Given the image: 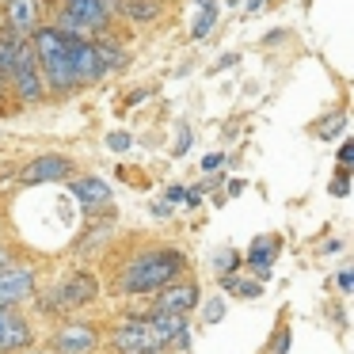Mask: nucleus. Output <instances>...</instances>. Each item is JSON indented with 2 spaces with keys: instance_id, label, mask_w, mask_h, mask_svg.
<instances>
[{
  "instance_id": "obj_1",
  "label": "nucleus",
  "mask_w": 354,
  "mask_h": 354,
  "mask_svg": "<svg viewBox=\"0 0 354 354\" xmlns=\"http://www.w3.org/2000/svg\"><path fill=\"white\" fill-rule=\"evenodd\" d=\"M27 42H31V50H35L42 84L57 95L73 92V88H77V77H73V69H69V35L57 31V27H35V31L27 35Z\"/></svg>"
},
{
  "instance_id": "obj_2",
  "label": "nucleus",
  "mask_w": 354,
  "mask_h": 354,
  "mask_svg": "<svg viewBox=\"0 0 354 354\" xmlns=\"http://www.w3.org/2000/svg\"><path fill=\"white\" fill-rule=\"evenodd\" d=\"M183 274V255L176 248H153V252H141L130 267L122 270V293H156L168 282Z\"/></svg>"
},
{
  "instance_id": "obj_3",
  "label": "nucleus",
  "mask_w": 354,
  "mask_h": 354,
  "mask_svg": "<svg viewBox=\"0 0 354 354\" xmlns=\"http://www.w3.org/2000/svg\"><path fill=\"white\" fill-rule=\"evenodd\" d=\"M4 84H12V92H16L24 103H42V100H46V84H42V77H39V62H35V50H31V42H27V39L19 42L16 57H12V65H8Z\"/></svg>"
},
{
  "instance_id": "obj_4",
  "label": "nucleus",
  "mask_w": 354,
  "mask_h": 354,
  "mask_svg": "<svg viewBox=\"0 0 354 354\" xmlns=\"http://www.w3.org/2000/svg\"><path fill=\"white\" fill-rule=\"evenodd\" d=\"M95 293H100V282H95L88 270H77V274L62 278V282L42 297V313H73V308L95 301Z\"/></svg>"
},
{
  "instance_id": "obj_5",
  "label": "nucleus",
  "mask_w": 354,
  "mask_h": 354,
  "mask_svg": "<svg viewBox=\"0 0 354 354\" xmlns=\"http://www.w3.org/2000/svg\"><path fill=\"white\" fill-rule=\"evenodd\" d=\"M111 346L122 351V354H141V351H160V339L153 335L149 320L130 316V320H122L115 331H111Z\"/></svg>"
},
{
  "instance_id": "obj_6",
  "label": "nucleus",
  "mask_w": 354,
  "mask_h": 354,
  "mask_svg": "<svg viewBox=\"0 0 354 354\" xmlns=\"http://www.w3.org/2000/svg\"><path fill=\"white\" fill-rule=\"evenodd\" d=\"M73 176V160L62 153H42L19 171V183L24 187H39V183H62V179Z\"/></svg>"
},
{
  "instance_id": "obj_7",
  "label": "nucleus",
  "mask_w": 354,
  "mask_h": 354,
  "mask_svg": "<svg viewBox=\"0 0 354 354\" xmlns=\"http://www.w3.org/2000/svg\"><path fill=\"white\" fill-rule=\"evenodd\" d=\"M35 297V270L31 267H0V305H19Z\"/></svg>"
},
{
  "instance_id": "obj_8",
  "label": "nucleus",
  "mask_w": 354,
  "mask_h": 354,
  "mask_svg": "<svg viewBox=\"0 0 354 354\" xmlns=\"http://www.w3.org/2000/svg\"><path fill=\"white\" fill-rule=\"evenodd\" d=\"M31 343V324L12 305H0V354H16Z\"/></svg>"
},
{
  "instance_id": "obj_9",
  "label": "nucleus",
  "mask_w": 354,
  "mask_h": 354,
  "mask_svg": "<svg viewBox=\"0 0 354 354\" xmlns=\"http://www.w3.org/2000/svg\"><path fill=\"white\" fill-rule=\"evenodd\" d=\"M194 305H198V286H194V282H179V278L164 286L160 301H156L160 313H176V316H187Z\"/></svg>"
},
{
  "instance_id": "obj_10",
  "label": "nucleus",
  "mask_w": 354,
  "mask_h": 354,
  "mask_svg": "<svg viewBox=\"0 0 354 354\" xmlns=\"http://www.w3.org/2000/svg\"><path fill=\"white\" fill-rule=\"evenodd\" d=\"M54 351L57 354H92L95 351V331L88 324H69L54 335Z\"/></svg>"
},
{
  "instance_id": "obj_11",
  "label": "nucleus",
  "mask_w": 354,
  "mask_h": 354,
  "mask_svg": "<svg viewBox=\"0 0 354 354\" xmlns=\"http://www.w3.org/2000/svg\"><path fill=\"white\" fill-rule=\"evenodd\" d=\"M62 12L80 27V31H103V27L111 24V16L100 8V4H95V0H65Z\"/></svg>"
},
{
  "instance_id": "obj_12",
  "label": "nucleus",
  "mask_w": 354,
  "mask_h": 354,
  "mask_svg": "<svg viewBox=\"0 0 354 354\" xmlns=\"http://www.w3.org/2000/svg\"><path fill=\"white\" fill-rule=\"evenodd\" d=\"M4 27H12L16 35H31L39 27V0H8L4 4Z\"/></svg>"
},
{
  "instance_id": "obj_13",
  "label": "nucleus",
  "mask_w": 354,
  "mask_h": 354,
  "mask_svg": "<svg viewBox=\"0 0 354 354\" xmlns=\"http://www.w3.org/2000/svg\"><path fill=\"white\" fill-rule=\"evenodd\" d=\"M149 328H153V335L160 339V346H168L171 339H179V343H187V316L160 313V308H156V313H153V320H149Z\"/></svg>"
},
{
  "instance_id": "obj_14",
  "label": "nucleus",
  "mask_w": 354,
  "mask_h": 354,
  "mask_svg": "<svg viewBox=\"0 0 354 354\" xmlns=\"http://www.w3.org/2000/svg\"><path fill=\"white\" fill-rule=\"evenodd\" d=\"M69 191H73V198H77L80 206H103V202L111 198V187L103 183V179H95V176H80V179H73Z\"/></svg>"
},
{
  "instance_id": "obj_15",
  "label": "nucleus",
  "mask_w": 354,
  "mask_h": 354,
  "mask_svg": "<svg viewBox=\"0 0 354 354\" xmlns=\"http://www.w3.org/2000/svg\"><path fill=\"white\" fill-rule=\"evenodd\" d=\"M278 244H282V236H278V232H267V236H255V240H252V252H248V263H252V267L259 270L263 278H267L270 263H274V255H278Z\"/></svg>"
},
{
  "instance_id": "obj_16",
  "label": "nucleus",
  "mask_w": 354,
  "mask_h": 354,
  "mask_svg": "<svg viewBox=\"0 0 354 354\" xmlns=\"http://www.w3.org/2000/svg\"><path fill=\"white\" fill-rule=\"evenodd\" d=\"M217 24V0H198V16H194V27H191V39H206Z\"/></svg>"
},
{
  "instance_id": "obj_17",
  "label": "nucleus",
  "mask_w": 354,
  "mask_h": 354,
  "mask_svg": "<svg viewBox=\"0 0 354 354\" xmlns=\"http://www.w3.org/2000/svg\"><path fill=\"white\" fill-rule=\"evenodd\" d=\"M122 16H130L133 24H153L160 16V4L156 0H122Z\"/></svg>"
},
{
  "instance_id": "obj_18",
  "label": "nucleus",
  "mask_w": 354,
  "mask_h": 354,
  "mask_svg": "<svg viewBox=\"0 0 354 354\" xmlns=\"http://www.w3.org/2000/svg\"><path fill=\"white\" fill-rule=\"evenodd\" d=\"M95 54H100V65L103 69H126V62H130V57H126V50L118 46V42H107V39H100L95 42Z\"/></svg>"
},
{
  "instance_id": "obj_19",
  "label": "nucleus",
  "mask_w": 354,
  "mask_h": 354,
  "mask_svg": "<svg viewBox=\"0 0 354 354\" xmlns=\"http://www.w3.org/2000/svg\"><path fill=\"white\" fill-rule=\"evenodd\" d=\"M343 126H346V115L339 111V115H331L328 122H320V138H339V133H343Z\"/></svg>"
},
{
  "instance_id": "obj_20",
  "label": "nucleus",
  "mask_w": 354,
  "mask_h": 354,
  "mask_svg": "<svg viewBox=\"0 0 354 354\" xmlns=\"http://www.w3.org/2000/svg\"><path fill=\"white\" fill-rule=\"evenodd\" d=\"M236 263H240L236 252H221V255H217V274H221V278L232 274V270H236Z\"/></svg>"
},
{
  "instance_id": "obj_21",
  "label": "nucleus",
  "mask_w": 354,
  "mask_h": 354,
  "mask_svg": "<svg viewBox=\"0 0 354 354\" xmlns=\"http://www.w3.org/2000/svg\"><path fill=\"white\" fill-rule=\"evenodd\" d=\"M107 145H111V153H126V149L133 145V138H130V133L118 130V133H111V138H107Z\"/></svg>"
},
{
  "instance_id": "obj_22",
  "label": "nucleus",
  "mask_w": 354,
  "mask_h": 354,
  "mask_svg": "<svg viewBox=\"0 0 354 354\" xmlns=\"http://www.w3.org/2000/svg\"><path fill=\"white\" fill-rule=\"evenodd\" d=\"M187 149H191V130H187V126H179V141H176V153H171V156H183Z\"/></svg>"
},
{
  "instance_id": "obj_23",
  "label": "nucleus",
  "mask_w": 354,
  "mask_h": 354,
  "mask_svg": "<svg viewBox=\"0 0 354 354\" xmlns=\"http://www.w3.org/2000/svg\"><path fill=\"white\" fill-rule=\"evenodd\" d=\"M183 198H187V191L179 183H171L168 191H164V202H171V206H176V202H183Z\"/></svg>"
},
{
  "instance_id": "obj_24",
  "label": "nucleus",
  "mask_w": 354,
  "mask_h": 354,
  "mask_svg": "<svg viewBox=\"0 0 354 354\" xmlns=\"http://www.w3.org/2000/svg\"><path fill=\"white\" fill-rule=\"evenodd\" d=\"M331 194H335V198H343V194H346V168H339L335 183H331Z\"/></svg>"
},
{
  "instance_id": "obj_25",
  "label": "nucleus",
  "mask_w": 354,
  "mask_h": 354,
  "mask_svg": "<svg viewBox=\"0 0 354 354\" xmlns=\"http://www.w3.org/2000/svg\"><path fill=\"white\" fill-rule=\"evenodd\" d=\"M107 16H122V0H95Z\"/></svg>"
},
{
  "instance_id": "obj_26",
  "label": "nucleus",
  "mask_w": 354,
  "mask_h": 354,
  "mask_svg": "<svg viewBox=\"0 0 354 354\" xmlns=\"http://www.w3.org/2000/svg\"><path fill=\"white\" fill-rule=\"evenodd\" d=\"M351 160H354V141H343V149H339V164L351 168Z\"/></svg>"
},
{
  "instance_id": "obj_27",
  "label": "nucleus",
  "mask_w": 354,
  "mask_h": 354,
  "mask_svg": "<svg viewBox=\"0 0 354 354\" xmlns=\"http://www.w3.org/2000/svg\"><path fill=\"white\" fill-rule=\"evenodd\" d=\"M221 160H225L221 153H209V156H202V171H214V168H221Z\"/></svg>"
},
{
  "instance_id": "obj_28",
  "label": "nucleus",
  "mask_w": 354,
  "mask_h": 354,
  "mask_svg": "<svg viewBox=\"0 0 354 354\" xmlns=\"http://www.w3.org/2000/svg\"><path fill=\"white\" fill-rule=\"evenodd\" d=\"M206 308H209V313H206V320H209V324H217V320H221V313H225V305H221V301H209Z\"/></svg>"
},
{
  "instance_id": "obj_29",
  "label": "nucleus",
  "mask_w": 354,
  "mask_h": 354,
  "mask_svg": "<svg viewBox=\"0 0 354 354\" xmlns=\"http://www.w3.org/2000/svg\"><path fill=\"white\" fill-rule=\"evenodd\" d=\"M351 286H354V270L343 267V270H339V290H351Z\"/></svg>"
},
{
  "instance_id": "obj_30",
  "label": "nucleus",
  "mask_w": 354,
  "mask_h": 354,
  "mask_svg": "<svg viewBox=\"0 0 354 354\" xmlns=\"http://www.w3.org/2000/svg\"><path fill=\"white\" fill-rule=\"evenodd\" d=\"M236 62H240V54H225L221 62L214 65V73H221V69H232V65H236Z\"/></svg>"
},
{
  "instance_id": "obj_31",
  "label": "nucleus",
  "mask_w": 354,
  "mask_h": 354,
  "mask_svg": "<svg viewBox=\"0 0 354 354\" xmlns=\"http://www.w3.org/2000/svg\"><path fill=\"white\" fill-rule=\"evenodd\" d=\"M153 214H156V217H168V214H171V202H156Z\"/></svg>"
},
{
  "instance_id": "obj_32",
  "label": "nucleus",
  "mask_w": 354,
  "mask_h": 354,
  "mask_svg": "<svg viewBox=\"0 0 354 354\" xmlns=\"http://www.w3.org/2000/svg\"><path fill=\"white\" fill-rule=\"evenodd\" d=\"M244 187H248V183H244V179H232V183H229V194H232V198H236V194H240V191H244Z\"/></svg>"
},
{
  "instance_id": "obj_33",
  "label": "nucleus",
  "mask_w": 354,
  "mask_h": 354,
  "mask_svg": "<svg viewBox=\"0 0 354 354\" xmlns=\"http://www.w3.org/2000/svg\"><path fill=\"white\" fill-rule=\"evenodd\" d=\"M259 8H267V0H248V12H259Z\"/></svg>"
},
{
  "instance_id": "obj_34",
  "label": "nucleus",
  "mask_w": 354,
  "mask_h": 354,
  "mask_svg": "<svg viewBox=\"0 0 354 354\" xmlns=\"http://www.w3.org/2000/svg\"><path fill=\"white\" fill-rule=\"evenodd\" d=\"M4 92H8V84H4V80H0V111H4Z\"/></svg>"
},
{
  "instance_id": "obj_35",
  "label": "nucleus",
  "mask_w": 354,
  "mask_h": 354,
  "mask_svg": "<svg viewBox=\"0 0 354 354\" xmlns=\"http://www.w3.org/2000/svg\"><path fill=\"white\" fill-rule=\"evenodd\" d=\"M0 267H4V248H0Z\"/></svg>"
},
{
  "instance_id": "obj_36",
  "label": "nucleus",
  "mask_w": 354,
  "mask_h": 354,
  "mask_svg": "<svg viewBox=\"0 0 354 354\" xmlns=\"http://www.w3.org/2000/svg\"><path fill=\"white\" fill-rule=\"evenodd\" d=\"M27 354H50V351H27Z\"/></svg>"
},
{
  "instance_id": "obj_37",
  "label": "nucleus",
  "mask_w": 354,
  "mask_h": 354,
  "mask_svg": "<svg viewBox=\"0 0 354 354\" xmlns=\"http://www.w3.org/2000/svg\"><path fill=\"white\" fill-rule=\"evenodd\" d=\"M141 354H156V351H141Z\"/></svg>"
},
{
  "instance_id": "obj_38",
  "label": "nucleus",
  "mask_w": 354,
  "mask_h": 354,
  "mask_svg": "<svg viewBox=\"0 0 354 354\" xmlns=\"http://www.w3.org/2000/svg\"><path fill=\"white\" fill-rule=\"evenodd\" d=\"M229 4H240V0H229Z\"/></svg>"
}]
</instances>
